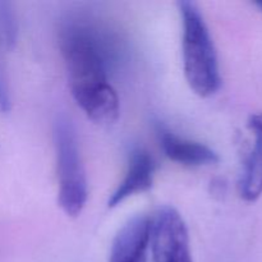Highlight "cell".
I'll return each instance as SVG.
<instances>
[{
  "label": "cell",
  "mask_w": 262,
  "mask_h": 262,
  "mask_svg": "<svg viewBox=\"0 0 262 262\" xmlns=\"http://www.w3.org/2000/svg\"><path fill=\"white\" fill-rule=\"evenodd\" d=\"M114 36L86 19L67 22L60 31V50L74 100L97 124H112L119 117L117 91L109 81L119 51Z\"/></svg>",
  "instance_id": "obj_1"
},
{
  "label": "cell",
  "mask_w": 262,
  "mask_h": 262,
  "mask_svg": "<svg viewBox=\"0 0 262 262\" xmlns=\"http://www.w3.org/2000/svg\"><path fill=\"white\" fill-rule=\"evenodd\" d=\"M182 19V55L187 82L194 94L207 97L222 84L216 49L209 27L193 2H179Z\"/></svg>",
  "instance_id": "obj_2"
},
{
  "label": "cell",
  "mask_w": 262,
  "mask_h": 262,
  "mask_svg": "<svg viewBox=\"0 0 262 262\" xmlns=\"http://www.w3.org/2000/svg\"><path fill=\"white\" fill-rule=\"evenodd\" d=\"M54 145L58 166V202L68 216L76 217L87 202V178L73 123L59 114L54 122Z\"/></svg>",
  "instance_id": "obj_3"
},
{
  "label": "cell",
  "mask_w": 262,
  "mask_h": 262,
  "mask_svg": "<svg viewBox=\"0 0 262 262\" xmlns=\"http://www.w3.org/2000/svg\"><path fill=\"white\" fill-rule=\"evenodd\" d=\"M152 262H193L187 225L171 206H163L151 217Z\"/></svg>",
  "instance_id": "obj_4"
},
{
  "label": "cell",
  "mask_w": 262,
  "mask_h": 262,
  "mask_svg": "<svg viewBox=\"0 0 262 262\" xmlns=\"http://www.w3.org/2000/svg\"><path fill=\"white\" fill-rule=\"evenodd\" d=\"M150 229V216L140 214L130 217L115 235L109 262H147Z\"/></svg>",
  "instance_id": "obj_5"
},
{
  "label": "cell",
  "mask_w": 262,
  "mask_h": 262,
  "mask_svg": "<svg viewBox=\"0 0 262 262\" xmlns=\"http://www.w3.org/2000/svg\"><path fill=\"white\" fill-rule=\"evenodd\" d=\"M155 161L143 148H136L130 152L127 171L107 201L109 207H117L129 197L148 191L152 186Z\"/></svg>",
  "instance_id": "obj_6"
},
{
  "label": "cell",
  "mask_w": 262,
  "mask_h": 262,
  "mask_svg": "<svg viewBox=\"0 0 262 262\" xmlns=\"http://www.w3.org/2000/svg\"><path fill=\"white\" fill-rule=\"evenodd\" d=\"M156 132L164 154L174 163L187 166H202L219 161L217 154L204 143L181 137L161 125H159Z\"/></svg>",
  "instance_id": "obj_7"
},
{
  "label": "cell",
  "mask_w": 262,
  "mask_h": 262,
  "mask_svg": "<svg viewBox=\"0 0 262 262\" xmlns=\"http://www.w3.org/2000/svg\"><path fill=\"white\" fill-rule=\"evenodd\" d=\"M248 127L255 136V143L246 160L239 192L243 200L253 202L262 194V113L250 118Z\"/></svg>",
  "instance_id": "obj_8"
},
{
  "label": "cell",
  "mask_w": 262,
  "mask_h": 262,
  "mask_svg": "<svg viewBox=\"0 0 262 262\" xmlns=\"http://www.w3.org/2000/svg\"><path fill=\"white\" fill-rule=\"evenodd\" d=\"M18 40V18L10 2L0 0V49L9 51Z\"/></svg>",
  "instance_id": "obj_9"
},
{
  "label": "cell",
  "mask_w": 262,
  "mask_h": 262,
  "mask_svg": "<svg viewBox=\"0 0 262 262\" xmlns=\"http://www.w3.org/2000/svg\"><path fill=\"white\" fill-rule=\"evenodd\" d=\"M10 92L8 86L7 78H5L4 71L0 66V112L8 113L10 110Z\"/></svg>",
  "instance_id": "obj_10"
},
{
  "label": "cell",
  "mask_w": 262,
  "mask_h": 262,
  "mask_svg": "<svg viewBox=\"0 0 262 262\" xmlns=\"http://www.w3.org/2000/svg\"><path fill=\"white\" fill-rule=\"evenodd\" d=\"M255 5H256V7H257L258 9H260L261 12H262V2H256V3H255Z\"/></svg>",
  "instance_id": "obj_11"
}]
</instances>
